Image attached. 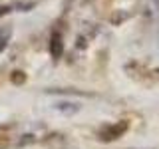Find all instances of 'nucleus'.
Wrapping results in <instances>:
<instances>
[{
	"label": "nucleus",
	"instance_id": "nucleus-1",
	"mask_svg": "<svg viewBox=\"0 0 159 149\" xmlns=\"http://www.w3.org/2000/svg\"><path fill=\"white\" fill-rule=\"evenodd\" d=\"M127 127H129V123H127V121H119V123H116V125L106 127L102 133H99V137H102V141H111V139L121 137V135H123V131H127Z\"/></svg>",
	"mask_w": 159,
	"mask_h": 149
},
{
	"label": "nucleus",
	"instance_id": "nucleus-2",
	"mask_svg": "<svg viewBox=\"0 0 159 149\" xmlns=\"http://www.w3.org/2000/svg\"><path fill=\"white\" fill-rule=\"evenodd\" d=\"M50 50H52V56H54V58H58L60 52H62V44H60V34H58V32H54V36H52Z\"/></svg>",
	"mask_w": 159,
	"mask_h": 149
},
{
	"label": "nucleus",
	"instance_id": "nucleus-3",
	"mask_svg": "<svg viewBox=\"0 0 159 149\" xmlns=\"http://www.w3.org/2000/svg\"><path fill=\"white\" fill-rule=\"evenodd\" d=\"M6 42H8V36H2V38H0V52L6 48Z\"/></svg>",
	"mask_w": 159,
	"mask_h": 149
},
{
	"label": "nucleus",
	"instance_id": "nucleus-4",
	"mask_svg": "<svg viewBox=\"0 0 159 149\" xmlns=\"http://www.w3.org/2000/svg\"><path fill=\"white\" fill-rule=\"evenodd\" d=\"M14 82H24V76H12Z\"/></svg>",
	"mask_w": 159,
	"mask_h": 149
}]
</instances>
